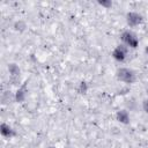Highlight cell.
Returning <instances> with one entry per match:
<instances>
[{
  "label": "cell",
  "mask_w": 148,
  "mask_h": 148,
  "mask_svg": "<svg viewBox=\"0 0 148 148\" xmlns=\"http://www.w3.org/2000/svg\"><path fill=\"white\" fill-rule=\"evenodd\" d=\"M116 76L119 81L124 82V83H134L135 80H136V76H135V73L130 69V68H126V67H121V68H118L117 72H116Z\"/></svg>",
  "instance_id": "obj_1"
},
{
  "label": "cell",
  "mask_w": 148,
  "mask_h": 148,
  "mask_svg": "<svg viewBox=\"0 0 148 148\" xmlns=\"http://www.w3.org/2000/svg\"><path fill=\"white\" fill-rule=\"evenodd\" d=\"M120 38H121L124 45H126L127 47L135 49V47H138V45H139V39H138L136 35H135L133 31H131V30L124 31V32L121 34Z\"/></svg>",
  "instance_id": "obj_2"
},
{
  "label": "cell",
  "mask_w": 148,
  "mask_h": 148,
  "mask_svg": "<svg viewBox=\"0 0 148 148\" xmlns=\"http://www.w3.org/2000/svg\"><path fill=\"white\" fill-rule=\"evenodd\" d=\"M127 51H128V47L126 45H124V44H120V45H117L113 49L111 56H112V58L114 60H117L119 62H123L127 57Z\"/></svg>",
  "instance_id": "obj_3"
},
{
  "label": "cell",
  "mask_w": 148,
  "mask_h": 148,
  "mask_svg": "<svg viewBox=\"0 0 148 148\" xmlns=\"http://www.w3.org/2000/svg\"><path fill=\"white\" fill-rule=\"evenodd\" d=\"M143 22V16L138 12H128L126 14V23L130 27H136Z\"/></svg>",
  "instance_id": "obj_4"
},
{
  "label": "cell",
  "mask_w": 148,
  "mask_h": 148,
  "mask_svg": "<svg viewBox=\"0 0 148 148\" xmlns=\"http://www.w3.org/2000/svg\"><path fill=\"white\" fill-rule=\"evenodd\" d=\"M8 72L10 74L12 82H14V84H16V82L20 81V74H21L20 67L16 64H9L8 65Z\"/></svg>",
  "instance_id": "obj_5"
},
{
  "label": "cell",
  "mask_w": 148,
  "mask_h": 148,
  "mask_svg": "<svg viewBox=\"0 0 148 148\" xmlns=\"http://www.w3.org/2000/svg\"><path fill=\"white\" fill-rule=\"evenodd\" d=\"M27 84H28V81L23 82V84H22V86H20V87H18V89L16 90V92H15V95H14V96H15V101H16V102L21 103V102H23V101L25 99V96H27V92H28Z\"/></svg>",
  "instance_id": "obj_6"
},
{
  "label": "cell",
  "mask_w": 148,
  "mask_h": 148,
  "mask_svg": "<svg viewBox=\"0 0 148 148\" xmlns=\"http://www.w3.org/2000/svg\"><path fill=\"white\" fill-rule=\"evenodd\" d=\"M0 133H1V135L5 136V138H12V136L15 135V131H14L9 125H7V124H5V123H2V124L0 125Z\"/></svg>",
  "instance_id": "obj_7"
},
{
  "label": "cell",
  "mask_w": 148,
  "mask_h": 148,
  "mask_svg": "<svg viewBox=\"0 0 148 148\" xmlns=\"http://www.w3.org/2000/svg\"><path fill=\"white\" fill-rule=\"evenodd\" d=\"M116 119L121 124H130V114L126 110H119L116 113Z\"/></svg>",
  "instance_id": "obj_8"
},
{
  "label": "cell",
  "mask_w": 148,
  "mask_h": 148,
  "mask_svg": "<svg viewBox=\"0 0 148 148\" xmlns=\"http://www.w3.org/2000/svg\"><path fill=\"white\" fill-rule=\"evenodd\" d=\"M87 91H88V84H87L84 81L80 82L79 88H77V92H79V94H86Z\"/></svg>",
  "instance_id": "obj_9"
},
{
  "label": "cell",
  "mask_w": 148,
  "mask_h": 148,
  "mask_svg": "<svg viewBox=\"0 0 148 148\" xmlns=\"http://www.w3.org/2000/svg\"><path fill=\"white\" fill-rule=\"evenodd\" d=\"M98 5L102 6V7H105V8H110V7H112V1H110V0H98Z\"/></svg>",
  "instance_id": "obj_10"
},
{
  "label": "cell",
  "mask_w": 148,
  "mask_h": 148,
  "mask_svg": "<svg viewBox=\"0 0 148 148\" xmlns=\"http://www.w3.org/2000/svg\"><path fill=\"white\" fill-rule=\"evenodd\" d=\"M142 109H143V111L148 114V98L143 99V102H142Z\"/></svg>",
  "instance_id": "obj_11"
},
{
  "label": "cell",
  "mask_w": 148,
  "mask_h": 148,
  "mask_svg": "<svg viewBox=\"0 0 148 148\" xmlns=\"http://www.w3.org/2000/svg\"><path fill=\"white\" fill-rule=\"evenodd\" d=\"M145 52H146V54L148 56V45H147V46L145 47Z\"/></svg>",
  "instance_id": "obj_12"
},
{
  "label": "cell",
  "mask_w": 148,
  "mask_h": 148,
  "mask_svg": "<svg viewBox=\"0 0 148 148\" xmlns=\"http://www.w3.org/2000/svg\"><path fill=\"white\" fill-rule=\"evenodd\" d=\"M49 148H56V147H52V146H51V147H49Z\"/></svg>",
  "instance_id": "obj_13"
}]
</instances>
